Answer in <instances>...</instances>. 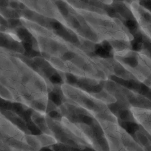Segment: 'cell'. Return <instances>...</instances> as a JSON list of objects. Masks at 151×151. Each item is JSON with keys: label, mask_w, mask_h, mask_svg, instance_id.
<instances>
[{"label": "cell", "mask_w": 151, "mask_h": 151, "mask_svg": "<svg viewBox=\"0 0 151 151\" xmlns=\"http://www.w3.org/2000/svg\"><path fill=\"white\" fill-rule=\"evenodd\" d=\"M0 94L6 100L46 115L54 85L42 73L6 50L0 52Z\"/></svg>", "instance_id": "cell-2"}, {"label": "cell", "mask_w": 151, "mask_h": 151, "mask_svg": "<svg viewBox=\"0 0 151 151\" xmlns=\"http://www.w3.org/2000/svg\"><path fill=\"white\" fill-rule=\"evenodd\" d=\"M37 136L40 142L42 148L54 146L58 143L57 140L52 134L42 133L40 134H37Z\"/></svg>", "instance_id": "cell-9"}, {"label": "cell", "mask_w": 151, "mask_h": 151, "mask_svg": "<svg viewBox=\"0 0 151 151\" xmlns=\"http://www.w3.org/2000/svg\"><path fill=\"white\" fill-rule=\"evenodd\" d=\"M129 110L135 123L150 134V109L131 106Z\"/></svg>", "instance_id": "cell-7"}, {"label": "cell", "mask_w": 151, "mask_h": 151, "mask_svg": "<svg viewBox=\"0 0 151 151\" xmlns=\"http://www.w3.org/2000/svg\"><path fill=\"white\" fill-rule=\"evenodd\" d=\"M114 60L140 83L150 88V57L145 50L130 48L111 50Z\"/></svg>", "instance_id": "cell-4"}, {"label": "cell", "mask_w": 151, "mask_h": 151, "mask_svg": "<svg viewBox=\"0 0 151 151\" xmlns=\"http://www.w3.org/2000/svg\"><path fill=\"white\" fill-rule=\"evenodd\" d=\"M41 57L57 72L79 80L104 81L113 74L111 61L90 54L83 46L51 27L21 17Z\"/></svg>", "instance_id": "cell-1"}, {"label": "cell", "mask_w": 151, "mask_h": 151, "mask_svg": "<svg viewBox=\"0 0 151 151\" xmlns=\"http://www.w3.org/2000/svg\"><path fill=\"white\" fill-rule=\"evenodd\" d=\"M145 151H150V134L140 126L132 135Z\"/></svg>", "instance_id": "cell-8"}, {"label": "cell", "mask_w": 151, "mask_h": 151, "mask_svg": "<svg viewBox=\"0 0 151 151\" xmlns=\"http://www.w3.org/2000/svg\"><path fill=\"white\" fill-rule=\"evenodd\" d=\"M21 5L27 8L29 11L40 15L43 18H46L58 22L62 27L71 35L67 28V26L64 20L60 8L57 3V0H17ZM73 35V34H72Z\"/></svg>", "instance_id": "cell-5"}, {"label": "cell", "mask_w": 151, "mask_h": 151, "mask_svg": "<svg viewBox=\"0 0 151 151\" xmlns=\"http://www.w3.org/2000/svg\"><path fill=\"white\" fill-rule=\"evenodd\" d=\"M59 87L64 99L87 110L97 119L118 122L109 106L91 93L67 82L62 83Z\"/></svg>", "instance_id": "cell-3"}, {"label": "cell", "mask_w": 151, "mask_h": 151, "mask_svg": "<svg viewBox=\"0 0 151 151\" xmlns=\"http://www.w3.org/2000/svg\"><path fill=\"white\" fill-rule=\"evenodd\" d=\"M127 6L140 31L150 41V12L140 4L139 0H129Z\"/></svg>", "instance_id": "cell-6"}]
</instances>
